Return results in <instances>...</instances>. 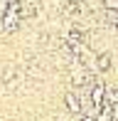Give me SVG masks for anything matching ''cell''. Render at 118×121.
<instances>
[{
    "instance_id": "1",
    "label": "cell",
    "mask_w": 118,
    "mask_h": 121,
    "mask_svg": "<svg viewBox=\"0 0 118 121\" xmlns=\"http://www.w3.org/2000/svg\"><path fill=\"white\" fill-rule=\"evenodd\" d=\"M91 104H94V106H103V101H106V84H101V82H96L94 84V89H91Z\"/></svg>"
},
{
    "instance_id": "2",
    "label": "cell",
    "mask_w": 118,
    "mask_h": 121,
    "mask_svg": "<svg viewBox=\"0 0 118 121\" xmlns=\"http://www.w3.org/2000/svg\"><path fill=\"white\" fill-rule=\"evenodd\" d=\"M111 69V54L108 52H101L96 57V72H108Z\"/></svg>"
},
{
    "instance_id": "3",
    "label": "cell",
    "mask_w": 118,
    "mask_h": 121,
    "mask_svg": "<svg viewBox=\"0 0 118 121\" xmlns=\"http://www.w3.org/2000/svg\"><path fill=\"white\" fill-rule=\"evenodd\" d=\"M67 109H69L71 114H79V116H81V101L76 99L74 91H69V94H67Z\"/></svg>"
},
{
    "instance_id": "4",
    "label": "cell",
    "mask_w": 118,
    "mask_h": 121,
    "mask_svg": "<svg viewBox=\"0 0 118 121\" xmlns=\"http://www.w3.org/2000/svg\"><path fill=\"white\" fill-rule=\"evenodd\" d=\"M106 104H118V86H106Z\"/></svg>"
}]
</instances>
